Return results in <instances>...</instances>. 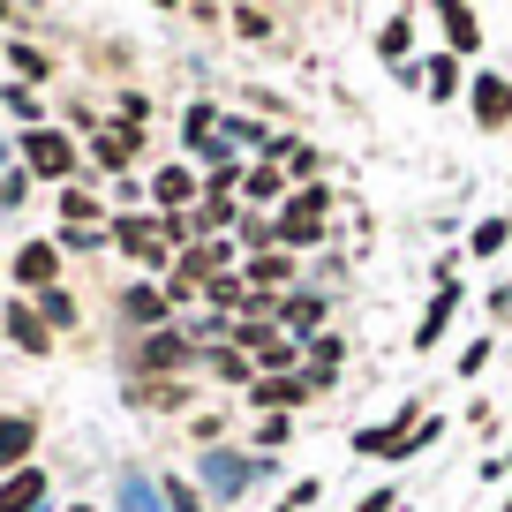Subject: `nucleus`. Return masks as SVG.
<instances>
[{"label":"nucleus","mask_w":512,"mask_h":512,"mask_svg":"<svg viewBox=\"0 0 512 512\" xmlns=\"http://www.w3.org/2000/svg\"><path fill=\"white\" fill-rule=\"evenodd\" d=\"M16 159H23V174H38V181H76V166H83V151H76V136L68 128H31L16 144Z\"/></svg>","instance_id":"obj_1"},{"label":"nucleus","mask_w":512,"mask_h":512,"mask_svg":"<svg viewBox=\"0 0 512 512\" xmlns=\"http://www.w3.org/2000/svg\"><path fill=\"white\" fill-rule=\"evenodd\" d=\"M324 226H332V189H294L287 196V211H279V249H309V241H324Z\"/></svg>","instance_id":"obj_2"},{"label":"nucleus","mask_w":512,"mask_h":512,"mask_svg":"<svg viewBox=\"0 0 512 512\" xmlns=\"http://www.w3.org/2000/svg\"><path fill=\"white\" fill-rule=\"evenodd\" d=\"M196 475H204V497H241V490H249L256 475H272V460H264V452H234V445H211Z\"/></svg>","instance_id":"obj_3"},{"label":"nucleus","mask_w":512,"mask_h":512,"mask_svg":"<svg viewBox=\"0 0 512 512\" xmlns=\"http://www.w3.org/2000/svg\"><path fill=\"white\" fill-rule=\"evenodd\" d=\"M189 362H204V347H196L181 324H166V332L136 339V369H144V377H174V369H189Z\"/></svg>","instance_id":"obj_4"},{"label":"nucleus","mask_w":512,"mask_h":512,"mask_svg":"<svg viewBox=\"0 0 512 512\" xmlns=\"http://www.w3.org/2000/svg\"><path fill=\"white\" fill-rule=\"evenodd\" d=\"M309 400H324V384L309 377V369H294V377H256L249 384V407H256V415H294V407H309Z\"/></svg>","instance_id":"obj_5"},{"label":"nucleus","mask_w":512,"mask_h":512,"mask_svg":"<svg viewBox=\"0 0 512 512\" xmlns=\"http://www.w3.org/2000/svg\"><path fill=\"white\" fill-rule=\"evenodd\" d=\"M136 159H144V128L113 121V128H98V136H91V166H98V174L128 181V166H136Z\"/></svg>","instance_id":"obj_6"},{"label":"nucleus","mask_w":512,"mask_h":512,"mask_svg":"<svg viewBox=\"0 0 512 512\" xmlns=\"http://www.w3.org/2000/svg\"><path fill=\"white\" fill-rule=\"evenodd\" d=\"M113 249L136 256V264H166V241H159V219H144V211H113Z\"/></svg>","instance_id":"obj_7"},{"label":"nucleus","mask_w":512,"mask_h":512,"mask_svg":"<svg viewBox=\"0 0 512 512\" xmlns=\"http://www.w3.org/2000/svg\"><path fill=\"white\" fill-rule=\"evenodd\" d=\"M8 272L23 279V294H53V279H61V249H53V241H23V249L8 256Z\"/></svg>","instance_id":"obj_8"},{"label":"nucleus","mask_w":512,"mask_h":512,"mask_svg":"<svg viewBox=\"0 0 512 512\" xmlns=\"http://www.w3.org/2000/svg\"><path fill=\"white\" fill-rule=\"evenodd\" d=\"M38 452V415H0V482L23 475Z\"/></svg>","instance_id":"obj_9"},{"label":"nucleus","mask_w":512,"mask_h":512,"mask_svg":"<svg viewBox=\"0 0 512 512\" xmlns=\"http://www.w3.org/2000/svg\"><path fill=\"white\" fill-rule=\"evenodd\" d=\"M196 189H204V166H159L151 174V204L159 211H196Z\"/></svg>","instance_id":"obj_10"},{"label":"nucleus","mask_w":512,"mask_h":512,"mask_svg":"<svg viewBox=\"0 0 512 512\" xmlns=\"http://www.w3.org/2000/svg\"><path fill=\"white\" fill-rule=\"evenodd\" d=\"M294 279V256L287 249H264V256H241V287L264 294V302H279V287Z\"/></svg>","instance_id":"obj_11"},{"label":"nucleus","mask_w":512,"mask_h":512,"mask_svg":"<svg viewBox=\"0 0 512 512\" xmlns=\"http://www.w3.org/2000/svg\"><path fill=\"white\" fill-rule=\"evenodd\" d=\"M475 128H505L512 121V76H475Z\"/></svg>","instance_id":"obj_12"},{"label":"nucleus","mask_w":512,"mask_h":512,"mask_svg":"<svg viewBox=\"0 0 512 512\" xmlns=\"http://www.w3.org/2000/svg\"><path fill=\"white\" fill-rule=\"evenodd\" d=\"M8 339H16L23 354H53V324L38 317V309L23 302V294H16V302H8Z\"/></svg>","instance_id":"obj_13"},{"label":"nucleus","mask_w":512,"mask_h":512,"mask_svg":"<svg viewBox=\"0 0 512 512\" xmlns=\"http://www.w3.org/2000/svg\"><path fill=\"white\" fill-rule=\"evenodd\" d=\"M38 505H46V467H23V475H8V482H0V512H38Z\"/></svg>","instance_id":"obj_14"},{"label":"nucleus","mask_w":512,"mask_h":512,"mask_svg":"<svg viewBox=\"0 0 512 512\" xmlns=\"http://www.w3.org/2000/svg\"><path fill=\"white\" fill-rule=\"evenodd\" d=\"M437 23H445V53H482V23H475V8L445 0V8H437Z\"/></svg>","instance_id":"obj_15"},{"label":"nucleus","mask_w":512,"mask_h":512,"mask_svg":"<svg viewBox=\"0 0 512 512\" xmlns=\"http://www.w3.org/2000/svg\"><path fill=\"white\" fill-rule=\"evenodd\" d=\"M272 324H279V332H302V339H317V332H324V302H317V294H287V302L272 309Z\"/></svg>","instance_id":"obj_16"},{"label":"nucleus","mask_w":512,"mask_h":512,"mask_svg":"<svg viewBox=\"0 0 512 512\" xmlns=\"http://www.w3.org/2000/svg\"><path fill=\"white\" fill-rule=\"evenodd\" d=\"M121 317L144 324V339L166 332V287H128V294H121Z\"/></svg>","instance_id":"obj_17"},{"label":"nucleus","mask_w":512,"mask_h":512,"mask_svg":"<svg viewBox=\"0 0 512 512\" xmlns=\"http://www.w3.org/2000/svg\"><path fill=\"white\" fill-rule=\"evenodd\" d=\"M113 512H166L159 482H144L136 467H121V482H113Z\"/></svg>","instance_id":"obj_18"},{"label":"nucleus","mask_w":512,"mask_h":512,"mask_svg":"<svg viewBox=\"0 0 512 512\" xmlns=\"http://www.w3.org/2000/svg\"><path fill=\"white\" fill-rule=\"evenodd\" d=\"M264 159H287V174L302 181V189H317V166H324V151H317V144L287 136V144H264Z\"/></svg>","instance_id":"obj_19"},{"label":"nucleus","mask_w":512,"mask_h":512,"mask_svg":"<svg viewBox=\"0 0 512 512\" xmlns=\"http://www.w3.org/2000/svg\"><path fill=\"white\" fill-rule=\"evenodd\" d=\"M339 362H347V339H332V332L302 339V369H309L317 384H332V377H339Z\"/></svg>","instance_id":"obj_20"},{"label":"nucleus","mask_w":512,"mask_h":512,"mask_svg":"<svg viewBox=\"0 0 512 512\" xmlns=\"http://www.w3.org/2000/svg\"><path fill=\"white\" fill-rule=\"evenodd\" d=\"M128 400H136V407H159V415H181V407H189V384H181V377H144Z\"/></svg>","instance_id":"obj_21"},{"label":"nucleus","mask_w":512,"mask_h":512,"mask_svg":"<svg viewBox=\"0 0 512 512\" xmlns=\"http://www.w3.org/2000/svg\"><path fill=\"white\" fill-rule=\"evenodd\" d=\"M452 309H460V287L445 279V287H437V302L422 309V324H415V347H422V354H430L437 339H445V317H452Z\"/></svg>","instance_id":"obj_22"},{"label":"nucleus","mask_w":512,"mask_h":512,"mask_svg":"<svg viewBox=\"0 0 512 512\" xmlns=\"http://www.w3.org/2000/svg\"><path fill=\"white\" fill-rule=\"evenodd\" d=\"M241 196H249V204H279V196H287V166L256 159L249 174H241Z\"/></svg>","instance_id":"obj_23"},{"label":"nucleus","mask_w":512,"mask_h":512,"mask_svg":"<svg viewBox=\"0 0 512 512\" xmlns=\"http://www.w3.org/2000/svg\"><path fill=\"white\" fill-rule=\"evenodd\" d=\"M0 113H8V121H23V136H31L46 106H38V91H31V83H8V91H0Z\"/></svg>","instance_id":"obj_24"},{"label":"nucleus","mask_w":512,"mask_h":512,"mask_svg":"<svg viewBox=\"0 0 512 512\" xmlns=\"http://www.w3.org/2000/svg\"><path fill=\"white\" fill-rule=\"evenodd\" d=\"M204 362H211V377H226V384H256V362L241 347H211Z\"/></svg>","instance_id":"obj_25"},{"label":"nucleus","mask_w":512,"mask_h":512,"mask_svg":"<svg viewBox=\"0 0 512 512\" xmlns=\"http://www.w3.org/2000/svg\"><path fill=\"white\" fill-rule=\"evenodd\" d=\"M422 83H430V98H460V61H452V53H437V61L422 68Z\"/></svg>","instance_id":"obj_26"},{"label":"nucleus","mask_w":512,"mask_h":512,"mask_svg":"<svg viewBox=\"0 0 512 512\" xmlns=\"http://www.w3.org/2000/svg\"><path fill=\"white\" fill-rule=\"evenodd\" d=\"M407 46H415V16H392V23L377 31V53H384V61H400Z\"/></svg>","instance_id":"obj_27"},{"label":"nucleus","mask_w":512,"mask_h":512,"mask_svg":"<svg viewBox=\"0 0 512 512\" xmlns=\"http://www.w3.org/2000/svg\"><path fill=\"white\" fill-rule=\"evenodd\" d=\"M38 317H46L53 332H68V324H76L83 309H76V294H61V287H53V294H38Z\"/></svg>","instance_id":"obj_28"},{"label":"nucleus","mask_w":512,"mask_h":512,"mask_svg":"<svg viewBox=\"0 0 512 512\" xmlns=\"http://www.w3.org/2000/svg\"><path fill=\"white\" fill-rule=\"evenodd\" d=\"M8 61H16V83H38V76H46V53H38V46H23V38H8Z\"/></svg>","instance_id":"obj_29"},{"label":"nucleus","mask_w":512,"mask_h":512,"mask_svg":"<svg viewBox=\"0 0 512 512\" xmlns=\"http://www.w3.org/2000/svg\"><path fill=\"white\" fill-rule=\"evenodd\" d=\"M505 241H512V219H482L475 234H467V249H475V256H497Z\"/></svg>","instance_id":"obj_30"},{"label":"nucleus","mask_w":512,"mask_h":512,"mask_svg":"<svg viewBox=\"0 0 512 512\" xmlns=\"http://www.w3.org/2000/svg\"><path fill=\"white\" fill-rule=\"evenodd\" d=\"M287 430H294V415H256V452H264V445H287Z\"/></svg>","instance_id":"obj_31"},{"label":"nucleus","mask_w":512,"mask_h":512,"mask_svg":"<svg viewBox=\"0 0 512 512\" xmlns=\"http://www.w3.org/2000/svg\"><path fill=\"white\" fill-rule=\"evenodd\" d=\"M226 23H234L241 38H256V46H264V38H272V16H256V8H234V16H226Z\"/></svg>","instance_id":"obj_32"},{"label":"nucleus","mask_w":512,"mask_h":512,"mask_svg":"<svg viewBox=\"0 0 512 512\" xmlns=\"http://www.w3.org/2000/svg\"><path fill=\"white\" fill-rule=\"evenodd\" d=\"M159 497H166V512H204V497L189 482H159Z\"/></svg>","instance_id":"obj_33"},{"label":"nucleus","mask_w":512,"mask_h":512,"mask_svg":"<svg viewBox=\"0 0 512 512\" xmlns=\"http://www.w3.org/2000/svg\"><path fill=\"white\" fill-rule=\"evenodd\" d=\"M121 128H151V98L144 91H121Z\"/></svg>","instance_id":"obj_34"},{"label":"nucleus","mask_w":512,"mask_h":512,"mask_svg":"<svg viewBox=\"0 0 512 512\" xmlns=\"http://www.w3.org/2000/svg\"><path fill=\"white\" fill-rule=\"evenodd\" d=\"M23 196H31V174H16V166H8V174H0V211H16Z\"/></svg>","instance_id":"obj_35"},{"label":"nucleus","mask_w":512,"mask_h":512,"mask_svg":"<svg viewBox=\"0 0 512 512\" xmlns=\"http://www.w3.org/2000/svg\"><path fill=\"white\" fill-rule=\"evenodd\" d=\"M317 497H324V482H294V490H287V512H302V505H317Z\"/></svg>","instance_id":"obj_36"},{"label":"nucleus","mask_w":512,"mask_h":512,"mask_svg":"<svg viewBox=\"0 0 512 512\" xmlns=\"http://www.w3.org/2000/svg\"><path fill=\"white\" fill-rule=\"evenodd\" d=\"M354 512H400V497H392V490H369V497H362Z\"/></svg>","instance_id":"obj_37"},{"label":"nucleus","mask_w":512,"mask_h":512,"mask_svg":"<svg viewBox=\"0 0 512 512\" xmlns=\"http://www.w3.org/2000/svg\"><path fill=\"white\" fill-rule=\"evenodd\" d=\"M0 174H8V144H0Z\"/></svg>","instance_id":"obj_38"},{"label":"nucleus","mask_w":512,"mask_h":512,"mask_svg":"<svg viewBox=\"0 0 512 512\" xmlns=\"http://www.w3.org/2000/svg\"><path fill=\"white\" fill-rule=\"evenodd\" d=\"M68 512H98V505H68Z\"/></svg>","instance_id":"obj_39"},{"label":"nucleus","mask_w":512,"mask_h":512,"mask_svg":"<svg viewBox=\"0 0 512 512\" xmlns=\"http://www.w3.org/2000/svg\"><path fill=\"white\" fill-rule=\"evenodd\" d=\"M505 475H512V452H505Z\"/></svg>","instance_id":"obj_40"},{"label":"nucleus","mask_w":512,"mask_h":512,"mask_svg":"<svg viewBox=\"0 0 512 512\" xmlns=\"http://www.w3.org/2000/svg\"><path fill=\"white\" fill-rule=\"evenodd\" d=\"M505 512H512V497H505Z\"/></svg>","instance_id":"obj_41"}]
</instances>
